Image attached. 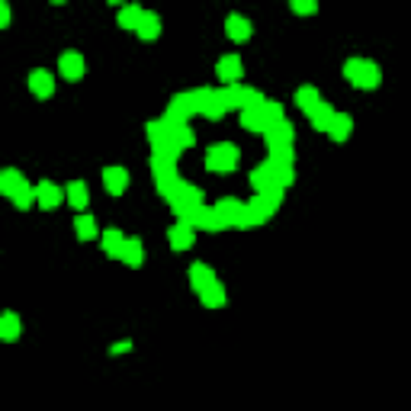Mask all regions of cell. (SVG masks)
<instances>
[{
    "label": "cell",
    "mask_w": 411,
    "mask_h": 411,
    "mask_svg": "<svg viewBox=\"0 0 411 411\" xmlns=\"http://www.w3.org/2000/svg\"><path fill=\"white\" fill-rule=\"evenodd\" d=\"M264 142H267V148H286V145H293L296 142V129L289 119H277V122H267L264 126Z\"/></svg>",
    "instance_id": "6"
},
{
    "label": "cell",
    "mask_w": 411,
    "mask_h": 411,
    "mask_svg": "<svg viewBox=\"0 0 411 411\" xmlns=\"http://www.w3.org/2000/svg\"><path fill=\"white\" fill-rule=\"evenodd\" d=\"M331 116H335V109L328 106L325 100L319 103V106L309 113V122H312V129H319V132H328V122H331Z\"/></svg>",
    "instance_id": "28"
},
{
    "label": "cell",
    "mask_w": 411,
    "mask_h": 411,
    "mask_svg": "<svg viewBox=\"0 0 411 411\" xmlns=\"http://www.w3.org/2000/svg\"><path fill=\"white\" fill-rule=\"evenodd\" d=\"M135 33H138V39H145V42L158 39V35H161V17H158V13L142 10V17H138V23H135Z\"/></svg>",
    "instance_id": "16"
},
{
    "label": "cell",
    "mask_w": 411,
    "mask_h": 411,
    "mask_svg": "<svg viewBox=\"0 0 411 411\" xmlns=\"http://www.w3.org/2000/svg\"><path fill=\"white\" fill-rule=\"evenodd\" d=\"M138 17H142V7H135V3H129V7H122V10H119V26H122V29H135Z\"/></svg>",
    "instance_id": "34"
},
{
    "label": "cell",
    "mask_w": 411,
    "mask_h": 411,
    "mask_svg": "<svg viewBox=\"0 0 411 411\" xmlns=\"http://www.w3.org/2000/svg\"><path fill=\"white\" fill-rule=\"evenodd\" d=\"M65 196H67V202H71L77 212H84V209H87V202H90V190H87L84 180H74V184H67Z\"/></svg>",
    "instance_id": "22"
},
{
    "label": "cell",
    "mask_w": 411,
    "mask_h": 411,
    "mask_svg": "<svg viewBox=\"0 0 411 411\" xmlns=\"http://www.w3.org/2000/svg\"><path fill=\"white\" fill-rule=\"evenodd\" d=\"M264 100V97H260ZM260 100H254V103H248V106L241 109V126L248 129V132H264V113H260Z\"/></svg>",
    "instance_id": "19"
},
{
    "label": "cell",
    "mask_w": 411,
    "mask_h": 411,
    "mask_svg": "<svg viewBox=\"0 0 411 411\" xmlns=\"http://www.w3.org/2000/svg\"><path fill=\"white\" fill-rule=\"evenodd\" d=\"M29 90L35 93V97H51V93H55V77L49 74V71H45V67H35L33 74H29Z\"/></svg>",
    "instance_id": "17"
},
{
    "label": "cell",
    "mask_w": 411,
    "mask_h": 411,
    "mask_svg": "<svg viewBox=\"0 0 411 411\" xmlns=\"http://www.w3.org/2000/svg\"><path fill=\"white\" fill-rule=\"evenodd\" d=\"M289 7L299 17H312V13H319V0H289Z\"/></svg>",
    "instance_id": "35"
},
{
    "label": "cell",
    "mask_w": 411,
    "mask_h": 411,
    "mask_svg": "<svg viewBox=\"0 0 411 411\" xmlns=\"http://www.w3.org/2000/svg\"><path fill=\"white\" fill-rule=\"evenodd\" d=\"M190 116H196V97H193V90L170 97L168 113H164V119H168L170 126H177V122H190Z\"/></svg>",
    "instance_id": "4"
},
{
    "label": "cell",
    "mask_w": 411,
    "mask_h": 411,
    "mask_svg": "<svg viewBox=\"0 0 411 411\" xmlns=\"http://www.w3.org/2000/svg\"><path fill=\"white\" fill-rule=\"evenodd\" d=\"M19 337V315L17 312H3L0 315V341H17Z\"/></svg>",
    "instance_id": "26"
},
{
    "label": "cell",
    "mask_w": 411,
    "mask_h": 411,
    "mask_svg": "<svg viewBox=\"0 0 411 411\" xmlns=\"http://www.w3.org/2000/svg\"><path fill=\"white\" fill-rule=\"evenodd\" d=\"M206 168L212 174H232L238 168V148L232 142H218V145H209L206 152Z\"/></svg>",
    "instance_id": "2"
},
{
    "label": "cell",
    "mask_w": 411,
    "mask_h": 411,
    "mask_svg": "<svg viewBox=\"0 0 411 411\" xmlns=\"http://www.w3.org/2000/svg\"><path fill=\"white\" fill-rule=\"evenodd\" d=\"M10 17H13V13H10V3L7 0H0V29H7L10 26Z\"/></svg>",
    "instance_id": "36"
},
{
    "label": "cell",
    "mask_w": 411,
    "mask_h": 411,
    "mask_svg": "<svg viewBox=\"0 0 411 411\" xmlns=\"http://www.w3.org/2000/svg\"><path fill=\"white\" fill-rule=\"evenodd\" d=\"M225 33L232 42H248V39H251V19L241 17V13H232V17L225 19Z\"/></svg>",
    "instance_id": "15"
},
{
    "label": "cell",
    "mask_w": 411,
    "mask_h": 411,
    "mask_svg": "<svg viewBox=\"0 0 411 411\" xmlns=\"http://www.w3.org/2000/svg\"><path fill=\"white\" fill-rule=\"evenodd\" d=\"M168 241H170V248L174 251H190L193 248V241H196V228L190 225V222H177V225H170V232H168Z\"/></svg>",
    "instance_id": "9"
},
{
    "label": "cell",
    "mask_w": 411,
    "mask_h": 411,
    "mask_svg": "<svg viewBox=\"0 0 411 411\" xmlns=\"http://www.w3.org/2000/svg\"><path fill=\"white\" fill-rule=\"evenodd\" d=\"M244 206H248V225H260V222H267L280 209V200H273L267 193H257L251 202H244Z\"/></svg>",
    "instance_id": "8"
},
{
    "label": "cell",
    "mask_w": 411,
    "mask_h": 411,
    "mask_svg": "<svg viewBox=\"0 0 411 411\" xmlns=\"http://www.w3.org/2000/svg\"><path fill=\"white\" fill-rule=\"evenodd\" d=\"M218 93H222V103H225V109H244L248 103L260 100V93L254 90V87H244L241 81H238V84H225Z\"/></svg>",
    "instance_id": "7"
},
{
    "label": "cell",
    "mask_w": 411,
    "mask_h": 411,
    "mask_svg": "<svg viewBox=\"0 0 411 411\" xmlns=\"http://www.w3.org/2000/svg\"><path fill=\"white\" fill-rule=\"evenodd\" d=\"M58 71H61V77H67V81H81L84 71H87L84 55H81V51H61Z\"/></svg>",
    "instance_id": "10"
},
{
    "label": "cell",
    "mask_w": 411,
    "mask_h": 411,
    "mask_svg": "<svg viewBox=\"0 0 411 411\" xmlns=\"http://www.w3.org/2000/svg\"><path fill=\"white\" fill-rule=\"evenodd\" d=\"M260 113H264V122H277V119H283L286 113H283V103H277V100H260Z\"/></svg>",
    "instance_id": "33"
},
{
    "label": "cell",
    "mask_w": 411,
    "mask_h": 411,
    "mask_svg": "<svg viewBox=\"0 0 411 411\" xmlns=\"http://www.w3.org/2000/svg\"><path fill=\"white\" fill-rule=\"evenodd\" d=\"M196 296H200L202 309H222V305H225V286L218 283V280H212L209 286H202Z\"/></svg>",
    "instance_id": "18"
},
{
    "label": "cell",
    "mask_w": 411,
    "mask_h": 411,
    "mask_svg": "<svg viewBox=\"0 0 411 411\" xmlns=\"http://www.w3.org/2000/svg\"><path fill=\"white\" fill-rule=\"evenodd\" d=\"M212 280H216V270H212L209 264H202V260H196L193 267H190V286H193V293H200L202 286H209Z\"/></svg>",
    "instance_id": "23"
},
{
    "label": "cell",
    "mask_w": 411,
    "mask_h": 411,
    "mask_svg": "<svg viewBox=\"0 0 411 411\" xmlns=\"http://www.w3.org/2000/svg\"><path fill=\"white\" fill-rule=\"evenodd\" d=\"M55 3H61V0H55Z\"/></svg>",
    "instance_id": "39"
},
{
    "label": "cell",
    "mask_w": 411,
    "mask_h": 411,
    "mask_svg": "<svg viewBox=\"0 0 411 411\" xmlns=\"http://www.w3.org/2000/svg\"><path fill=\"white\" fill-rule=\"evenodd\" d=\"M109 3H119V0H109Z\"/></svg>",
    "instance_id": "38"
},
{
    "label": "cell",
    "mask_w": 411,
    "mask_h": 411,
    "mask_svg": "<svg viewBox=\"0 0 411 411\" xmlns=\"http://www.w3.org/2000/svg\"><path fill=\"white\" fill-rule=\"evenodd\" d=\"M321 103V93H319V87H312V84H305V87H299V90H296V106L303 109L305 116H309L312 109L319 106Z\"/></svg>",
    "instance_id": "24"
},
{
    "label": "cell",
    "mask_w": 411,
    "mask_h": 411,
    "mask_svg": "<svg viewBox=\"0 0 411 411\" xmlns=\"http://www.w3.org/2000/svg\"><path fill=\"white\" fill-rule=\"evenodd\" d=\"M196 97V113L206 119H222L228 113L225 103H222V93L218 90H209V87H200V90H193Z\"/></svg>",
    "instance_id": "5"
},
{
    "label": "cell",
    "mask_w": 411,
    "mask_h": 411,
    "mask_svg": "<svg viewBox=\"0 0 411 411\" xmlns=\"http://www.w3.org/2000/svg\"><path fill=\"white\" fill-rule=\"evenodd\" d=\"M103 186L113 196H122L129 190V170L126 168H103Z\"/></svg>",
    "instance_id": "14"
},
{
    "label": "cell",
    "mask_w": 411,
    "mask_h": 411,
    "mask_svg": "<svg viewBox=\"0 0 411 411\" xmlns=\"http://www.w3.org/2000/svg\"><path fill=\"white\" fill-rule=\"evenodd\" d=\"M152 170H154V177L177 174V154L174 152H154L152 154Z\"/></svg>",
    "instance_id": "25"
},
{
    "label": "cell",
    "mask_w": 411,
    "mask_h": 411,
    "mask_svg": "<svg viewBox=\"0 0 411 411\" xmlns=\"http://www.w3.org/2000/svg\"><path fill=\"white\" fill-rule=\"evenodd\" d=\"M122 241H126V238H122V232H119V228H106V232H103V254H106V257H119V248H122Z\"/></svg>",
    "instance_id": "29"
},
{
    "label": "cell",
    "mask_w": 411,
    "mask_h": 411,
    "mask_svg": "<svg viewBox=\"0 0 411 411\" xmlns=\"http://www.w3.org/2000/svg\"><path fill=\"white\" fill-rule=\"evenodd\" d=\"M344 77L350 81L353 87H360V90H376L379 81H382V71H379L376 61H366V58H347V65H344Z\"/></svg>",
    "instance_id": "1"
},
{
    "label": "cell",
    "mask_w": 411,
    "mask_h": 411,
    "mask_svg": "<svg viewBox=\"0 0 411 411\" xmlns=\"http://www.w3.org/2000/svg\"><path fill=\"white\" fill-rule=\"evenodd\" d=\"M109 350H113V353H129V350H132V341H119V344H113Z\"/></svg>",
    "instance_id": "37"
},
{
    "label": "cell",
    "mask_w": 411,
    "mask_h": 411,
    "mask_svg": "<svg viewBox=\"0 0 411 411\" xmlns=\"http://www.w3.org/2000/svg\"><path fill=\"white\" fill-rule=\"evenodd\" d=\"M154 180H158V193L164 196V200H170V196L177 193V186L184 184L180 174H164V177H154Z\"/></svg>",
    "instance_id": "31"
},
{
    "label": "cell",
    "mask_w": 411,
    "mask_h": 411,
    "mask_svg": "<svg viewBox=\"0 0 411 411\" xmlns=\"http://www.w3.org/2000/svg\"><path fill=\"white\" fill-rule=\"evenodd\" d=\"M170 145H174L177 152H184V148H193V145H196V135H193V129H190V122H177V126H170Z\"/></svg>",
    "instance_id": "21"
},
{
    "label": "cell",
    "mask_w": 411,
    "mask_h": 411,
    "mask_svg": "<svg viewBox=\"0 0 411 411\" xmlns=\"http://www.w3.org/2000/svg\"><path fill=\"white\" fill-rule=\"evenodd\" d=\"M116 260L129 264V267H142V264H145V244H142V238H126V241H122V248H119V257Z\"/></svg>",
    "instance_id": "13"
},
{
    "label": "cell",
    "mask_w": 411,
    "mask_h": 411,
    "mask_svg": "<svg viewBox=\"0 0 411 411\" xmlns=\"http://www.w3.org/2000/svg\"><path fill=\"white\" fill-rule=\"evenodd\" d=\"M216 216L222 218V225H232V228H251L248 225V206H244L241 200H235V196H225V200H218L216 206Z\"/></svg>",
    "instance_id": "3"
},
{
    "label": "cell",
    "mask_w": 411,
    "mask_h": 411,
    "mask_svg": "<svg viewBox=\"0 0 411 411\" xmlns=\"http://www.w3.org/2000/svg\"><path fill=\"white\" fill-rule=\"evenodd\" d=\"M10 200H13V206H17V209H29V206L35 202V190L23 180V184H19V190H17L13 196H10Z\"/></svg>",
    "instance_id": "32"
},
{
    "label": "cell",
    "mask_w": 411,
    "mask_h": 411,
    "mask_svg": "<svg viewBox=\"0 0 411 411\" xmlns=\"http://www.w3.org/2000/svg\"><path fill=\"white\" fill-rule=\"evenodd\" d=\"M74 232L81 241H93L97 238V218L93 216H77L74 218Z\"/></svg>",
    "instance_id": "30"
},
{
    "label": "cell",
    "mask_w": 411,
    "mask_h": 411,
    "mask_svg": "<svg viewBox=\"0 0 411 411\" xmlns=\"http://www.w3.org/2000/svg\"><path fill=\"white\" fill-rule=\"evenodd\" d=\"M61 200H65V190L55 186L51 180H42V184L35 186V202H39L42 209H58Z\"/></svg>",
    "instance_id": "12"
},
{
    "label": "cell",
    "mask_w": 411,
    "mask_h": 411,
    "mask_svg": "<svg viewBox=\"0 0 411 411\" xmlns=\"http://www.w3.org/2000/svg\"><path fill=\"white\" fill-rule=\"evenodd\" d=\"M216 74H218V81H222V84H238V81L244 77L241 58H238V55H225V58H218Z\"/></svg>",
    "instance_id": "11"
},
{
    "label": "cell",
    "mask_w": 411,
    "mask_h": 411,
    "mask_svg": "<svg viewBox=\"0 0 411 411\" xmlns=\"http://www.w3.org/2000/svg\"><path fill=\"white\" fill-rule=\"evenodd\" d=\"M23 184V174L17 168H3L0 170V196H13Z\"/></svg>",
    "instance_id": "27"
},
{
    "label": "cell",
    "mask_w": 411,
    "mask_h": 411,
    "mask_svg": "<svg viewBox=\"0 0 411 411\" xmlns=\"http://www.w3.org/2000/svg\"><path fill=\"white\" fill-rule=\"evenodd\" d=\"M350 129H353V119L347 113H335L331 122H328V135L335 138V142H347L350 138Z\"/></svg>",
    "instance_id": "20"
}]
</instances>
